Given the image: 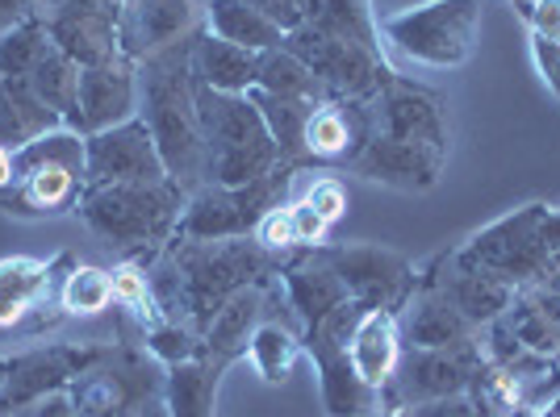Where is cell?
<instances>
[{
    "label": "cell",
    "mask_w": 560,
    "mask_h": 417,
    "mask_svg": "<svg viewBox=\"0 0 560 417\" xmlns=\"http://www.w3.org/2000/svg\"><path fill=\"white\" fill-rule=\"evenodd\" d=\"M381 34L422 68H460L481 38V0H427L385 17Z\"/></svg>",
    "instance_id": "obj_7"
},
{
    "label": "cell",
    "mask_w": 560,
    "mask_h": 417,
    "mask_svg": "<svg viewBox=\"0 0 560 417\" xmlns=\"http://www.w3.org/2000/svg\"><path fill=\"white\" fill-rule=\"evenodd\" d=\"M188 192L172 180L160 184H89L80 196V217L96 238L126 255H160L176 238V222Z\"/></svg>",
    "instance_id": "obj_3"
},
{
    "label": "cell",
    "mask_w": 560,
    "mask_h": 417,
    "mask_svg": "<svg viewBox=\"0 0 560 417\" xmlns=\"http://www.w3.org/2000/svg\"><path fill=\"white\" fill-rule=\"evenodd\" d=\"M109 276H114V305H121L142 330L164 322V309H160L155 293H151V279H147V267H142V263H121Z\"/></svg>",
    "instance_id": "obj_37"
},
{
    "label": "cell",
    "mask_w": 560,
    "mask_h": 417,
    "mask_svg": "<svg viewBox=\"0 0 560 417\" xmlns=\"http://www.w3.org/2000/svg\"><path fill=\"white\" fill-rule=\"evenodd\" d=\"M38 17L47 25L50 43L75 68H101L121 59V0H38Z\"/></svg>",
    "instance_id": "obj_12"
},
{
    "label": "cell",
    "mask_w": 560,
    "mask_h": 417,
    "mask_svg": "<svg viewBox=\"0 0 560 417\" xmlns=\"http://www.w3.org/2000/svg\"><path fill=\"white\" fill-rule=\"evenodd\" d=\"M435 293H444L447 301H452V309L472 330L498 322L514 305V297H518L506 279L490 276V272H472V267H456V263H452V276H444L435 284Z\"/></svg>",
    "instance_id": "obj_25"
},
{
    "label": "cell",
    "mask_w": 560,
    "mask_h": 417,
    "mask_svg": "<svg viewBox=\"0 0 560 417\" xmlns=\"http://www.w3.org/2000/svg\"><path fill=\"white\" fill-rule=\"evenodd\" d=\"M406 409H410V417H502V409L481 389L440 396V401H422V405H406Z\"/></svg>",
    "instance_id": "obj_39"
},
{
    "label": "cell",
    "mask_w": 560,
    "mask_h": 417,
    "mask_svg": "<svg viewBox=\"0 0 560 417\" xmlns=\"http://www.w3.org/2000/svg\"><path fill=\"white\" fill-rule=\"evenodd\" d=\"M289 213H293V234H298V247H323L327 242V230H330V222L318 213V208H310L305 201H293L289 205Z\"/></svg>",
    "instance_id": "obj_43"
},
{
    "label": "cell",
    "mask_w": 560,
    "mask_h": 417,
    "mask_svg": "<svg viewBox=\"0 0 560 417\" xmlns=\"http://www.w3.org/2000/svg\"><path fill=\"white\" fill-rule=\"evenodd\" d=\"M539 417H560V393L552 396V401H548L544 409H539Z\"/></svg>",
    "instance_id": "obj_49"
},
{
    "label": "cell",
    "mask_w": 560,
    "mask_h": 417,
    "mask_svg": "<svg viewBox=\"0 0 560 417\" xmlns=\"http://www.w3.org/2000/svg\"><path fill=\"white\" fill-rule=\"evenodd\" d=\"M401 338L410 350H447L472 343V325L452 309L444 293H422L419 301L410 305L406 322H401Z\"/></svg>",
    "instance_id": "obj_27"
},
{
    "label": "cell",
    "mask_w": 560,
    "mask_h": 417,
    "mask_svg": "<svg viewBox=\"0 0 560 417\" xmlns=\"http://www.w3.org/2000/svg\"><path fill=\"white\" fill-rule=\"evenodd\" d=\"M84 159H89V184H160L167 180V167L160 159V146L151 139L147 121L130 117L114 130H101L84 139Z\"/></svg>",
    "instance_id": "obj_15"
},
{
    "label": "cell",
    "mask_w": 560,
    "mask_h": 417,
    "mask_svg": "<svg viewBox=\"0 0 560 417\" xmlns=\"http://www.w3.org/2000/svg\"><path fill=\"white\" fill-rule=\"evenodd\" d=\"M452 263L506 279L514 293L539 288L548 276H560V213L548 205L514 208L511 217L472 234Z\"/></svg>",
    "instance_id": "obj_2"
},
{
    "label": "cell",
    "mask_w": 560,
    "mask_h": 417,
    "mask_svg": "<svg viewBox=\"0 0 560 417\" xmlns=\"http://www.w3.org/2000/svg\"><path fill=\"white\" fill-rule=\"evenodd\" d=\"M71 255L59 259H34V255H13L0 259V334L4 330H18V325L38 313L43 301L50 297L55 288V276L59 267H68Z\"/></svg>",
    "instance_id": "obj_22"
},
{
    "label": "cell",
    "mask_w": 560,
    "mask_h": 417,
    "mask_svg": "<svg viewBox=\"0 0 560 417\" xmlns=\"http://www.w3.org/2000/svg\"><path fill=\"white\" fill-rule=\"evenodd\" d=\"M30 84H34V96L47 105L50 114L63 117V126H68L71 114H75V93H80V68H75L55 43H50V47L43 50V59L34 63Z\"/></svg>",
    "instance_id": "obj_33"
},
{
    "label": "cell",
    "mask_w": 560,
    "mask_h": 417,
    "mask_svg": "<svg viewBox=\"0 0 560 417\" xmlns=\"http://www.w3.org/2000/svg\"><path fill=\"white\" fill-rule=\"evenodd\" d=\"M268 22L277 25L280 34H293L302 25H314L323 13V0H252Z\"/></svg>",
    "instance_id": "obj_40"
},
{
    "label": "cell",
    "mask_w": 560,
    "mask_h": 417,
    "mask_svg": "<svg viewBox=\"0 0 560 417\" xmlns=\"http://www.w3.org/2000/svg\"><path fill=\"white\" fill-rule=\"evenodd\" d=\"M532 55H536L539 80H544V84H548V93L560 100V43H548V38L532 34Z\"/></svg>",
    "instance_id": "obj_44"
},
{
    "label": "cell",
    "mask_w": 560,
    "mask_h": 417,
    "mask_svg": "<svg viewBox=\"0 0 560 417\" xmlns=\"http://www.w3.org/2000/svg\"><path fill=\"white\" fill-rule=\"evenodd\" d=\"M298 176V167L280 163L272 176L252 180V184H201L188 192L180 222H176V238H192V242H226V238H247L256 234L259 217L268 208L284 201V188Z\"/></svg>",
    "instance_id": "obj_9"
},
{
    "label": "cell",
    "mask_w": 560,
    "mask_h": 417,
    "mask_svg": "<svg viewBox=\"0 0 560 417\" xmlns=\"http://www.w3.org/2000/svg\"><path fill=\"white\" fill-rule=\"evenodd\" d=\"M284 50H293L314 80L327 88V96H348V100H376L381 88L394 80V71L381 63V55L364 43L335 38L323 25H302L284 34Z\"/></svg>",
    "instance_id": "obj_11"
},
{
    "label": "cell",
    "mask_w": 560,
    "mask_h": 417,
    "mask_svg": "<svg viewBox=\"0 0 560 417\" xmlns=\"http://www.w3.org/2000/svg\"><path fill=\"white\" fill-rule=\"evenodd\" d=\"M167 255L180 276V318L197 334H206V325L213 322V313L231 293L256 284V276H264L268 267V251H259L256 242H243V238H226V242L172 238Z\"/></svg>",
    "instance_id": "obj_6"
},
{
    "label": "cell",
    "mask_w": 560,
    "mask_h": 417,
    "mask_svg": "<svg viewBox=\"0 0 560 417\" xmlns=\"http://www.w3.org/2000/svg\"><path fill=\"white\" fill-rule=\"evenodd\" d=\"M139 117L160 146L167 180L185 192L210 184L206 139L197 121V80H192V38L139 63Z\"/></svg>",
    "instance_id": "obj_1"
},
{
    "label": "cell",
    "mask_w": 560,
    "mask_h": 417,
    "mask_svg": "<svg viewBox=\"0 0 560 417\" xmlns=\"http://www.w3.org/2000/svg\"><path fill=\"white\" fill-rule=\"evenodd\" d=\"M256 88L259 93H268V96H284V100H310V105L327 100V88L314 80V71L305 68L302 59L284 47L264 50V55H259Z\"/></svg>",
    "instance_id": "obj_32"
},
{
    "label": "cell",
    "mask_w": 560,
    "mask_h": 417,
    "mask_svg": "<svg viewBox=\"0 0 560 417\" xmlns=\"http://www.w3.org/2000/svg\"><path fill=\"white\" fill-rule=\"evenodd\" d=\"M280 288H284L289 309L298 313V322H302L305 330L323 325L339 305L351 301L348 288H343V279L335 276V267H330L318 251L298 259V263H289V267L280 272Z\"/></svg>",
    "instance_id": "obj_23"
},
{
    "label": "cell",
    "mask_w": 560,
    "mask_h": 417,
    "mask_svg": "<svg viewBox=\"0 0 560 417\" xmlns=\"http://www.w3.org/2000/svg\"><path fill=\"white\" fill-rule=\"evenodd\" d=\"M13 184V151L9 146H0V188Z\"/></svg>",
    "instance_id": "obj_48"
},
{
    "label": "cell",
    "mask_w": 560,
    "mask_h": 417,
    "mask_svg": "<svg viewBox=\"0 0 560 417\" xmlns=\"http://www.w3.org/2000/svg\"><path fill=\"white\" fill-rule=\"evenodd\" d=\"M376 134L373 100H348V96H327L310 109L305 121V159H355Z\"/></svg>",
    "instance_id": "obj_18"
},
{
    "label": "cell",
    "mask_w": 560,
    "mask_h": 417,
    "mask_svg": "<svg viewBox=\"0 0 560 417\" xmlns=\"http://www.w3.org/2000/svg\"><path fill=\"white\" fill-rule=\"evenodd\" d=\"M256 247L268 251V255H280V251H293L298 247V234H293V213L289 205L268 208L256 226Z\"/></svg>",
    "instance_id": "obj_41"
},
{
    "label": "cell",
    "mask_w": 560,
    "mask_h": 417,
    "mask_svg": "<svg viewBox=\"0 0 560 417\" xmlns=\"http://www.w3.org/2000/svg\"><path fill=\"white\" fill-rule=\"evenodd\" d=\"M192 71L213 93L247 96L259 80V55L234 47V43H222L213 34H201V38H192Z\"/></svg>",
    "instance_id": "obj_26"
},
{
    "label": "cell",
    "mask_w": 560,
    "mask_h": 417,
    "mask_svg": "<svg viewBox=\"0 0 560 417\" xmlns=\"http://www.w3.org/2000/svg\"><path fill=\"white\" fill-rule=\"evenodd\" d=\"M318 255L335 267V276L343 279L348 297L364 309H401L410 301V288H415V267L397 251H385V247H314Z\"/></svg>",
    "instance_id": "obj_14"
},
{
    "label": "cell",
    "mask_w": 560,
    "mask_h": 417,
    "mask_svg": "<svg viewBox=\"0 0 560 417\" xmlns=\"http://www.w3.org/2000/svg\"><path fill=\"white\" fill-rule=\"evenodd\" d=\"M114 305V276L93 263H75L59 284V309L71 318H93Z\"/></svg>",
    "instance_id": "obj_35"
},
{
    "label": "cell",
    "mask_w": 560,
    "mask_h": 417,
    "mask_svg": "<svg viewBox=\"0 0 560 417\" xmlns=\"http://www.w3.org/2000/svg\"><path fill=\"white\" fill-rule=\"evenodd\" d=\"M481 371H486V355L477 343L447 350H401L394 380L381 393H389V409L394 405H422V401H440V396L477 389Z\"/></svg>",
    "instance_id": "obj_13"
},
{
    "label": "cell",
    "mask_w": 560,
    "mask_h": 417,
    "mask_svg": "<svg viewBox=\"0 0 560 417\" xmlns=\"http://www.w3.org/2000/svg\"><path fill=\"white\" fill-rule=\"evenodd\" d=\"M252 100H256V109L264 114L268 121V130H272V142H277L280 151V163H289V167H302L305 163V121H310V100H284V96H268L252 88Z\"/></svg>",
    "instance_id": "obj_31"
},
{
    "label": "cell",
    "mask_w": 560,
    "mask_h": 417,
    "mask_svg": "<svg viewBox=\"0 0 560 417\" xmlns=\"http://www.w3.org/2000/svg\"><path fill=\"white\" fill-rule=\"evenodd\" d=\"M247 355H252V368H256L268 384H284L293 364H298V355H302V338L284 322L264 318V322L256 325V334H252V343H247Z\"/></svg>",
    "instance_id": "obj_34"
},
{
    "label": "cell",
    "mask_w": 560,
    "mask_h": 417,
    "mask_svg": "<svg viewBox=\"0 0 560 417\" xmlns=\"http://www.w3.org/2000/svg\"><path fill=\"white\" fill-rule=\"evenodd\" d=\"M84 180H89L84 134L55 126L34 142H25L22 151H13V184L0 188V208L30 217H59L80 205Z\"/></svg>",
    "instance_id": "obj_5"
},
{
    "label": "cell",
    "mask_w": 560,
    "mask_h": 417,
    "mask_svg": "<svg viewBox=\"0 0 560 417\" xmlns=\"http://www.w3.org/2000/svg\"><path fill=\"white\" fill-rule=\"evenodd\" d=\"M47 47L50 34L43 17H30L0 38V146H9V151H22L25 142L63 126V117L50 114L30 84L34 63L43 59Z\"/></svg>",
    "instance_id": "obj_8"
},
{
    "label": "cell",
    "mask_w": 560,
    "mask_h": 417,
    "mask_svg": "<svg viewBox=\"0 0 560 417\" xmlns=\"http://www.w3.org/2000/svg\"><path fill=\"white\" fill-rule=\"evenodd\" d=\"M314 25H323L335 38H351L376 50V22L369 13V0H323V13Z\"/></svg>",
    "instance_id": "obj_38"
},
{
    "label": "cell",
    "mask_w": 560,
    "mask_h": 417,
    "mask_svg": "<svg viewBox=\"0 0 560 417\" xmlns=\"http://www.w3.org/2000/svg\"><path fill=\"white\" fill-rule=\"evenodd\" d=\"M4 380H9V359L0 355V389H4Z\"/></svg>",
    "instance_id": "obj_51"
},
{
    "label": "cell",
    "mask_w": 560,
    "mask_h": 417,
    "mask_svg": "<svg viewBox=\"0 0 560 417\" xmlns=\"http://www.w3.org/2000/svg\"><path fill=\"white\" fill-rule=\"evenodd\" d=\"M30 17H38V0H0V38Z\"/></svg>",
    "instance_id": "obj_45"
},
{
    "label": "cell",
    "mask_w": 560,
    "mask_h": 417,
    "mask_svg": "<svg viewBox=\"0 0 560 417\" xmlns=\"http://www.w3.org/2000/svg\"><path fill=\"white\" fill-rule=\"evenodd\" d=\"M348 359L373 393L394 380L397 359H401V325L394 309H364V318L355 322L348 338Z\"/></svg>",
    "instance_id": "obj_24"
},
{
    "label": "cell",
    "mask_w": 560,
    "mask_h": 417,
    "mask_svg": "<svg viewBox=\"0 0 560 417\" xmlns=\"http://www.w3.org/2000/svg\"><path fill=\"white\" fill-rule=\"evenodd\" d=\"M231 359L218 355H201L167 368L164 376V405L172 417H213V393H218V368Z\"/></svg>",
    "instance_id": "obj_30"
},
{
    "label": "cell",
    "mask_w": 560,
    "mask_h": 417,
    "mask_svg": "<svg viewBox=\"0 0 560 417\" xmlns=\"http://www.w3.org/2000/svg\"><path fill=\"white\" fill-rule=\"evenodd\" d=\"M268 305V293L259 288V284H247V288H238V293H231L226 301H222V309L213 313V322L206 325V350L210 355H218V359H234L238 350H247V343H252V334H256V325L264 322V309Z\"/></svg>",
    "instance_id": "obj_28"
},
{
    "label": "cell",
    "mask_w": 560,
    "mask_h": 417,
    "mask_svg": "<svg viewBox=\"0 0 560 417\" xmlns=\"http://www.w3.org/2000/svg\"><path fill=\"white\" fill-rule=\"evenodd\" d=\"M385 417H410V409H406V405H394V409H389Z\"/></svg>",
    "instance_id": "obj_52"
},
{
    "label": "cell",
    "mask_w": 560,
    "mask_h": 417,
    "mask_svg": "<svg viewBox=\"0 0 560 417\" xmlns=\"http://www.w3.org/2000/svg\"><path fill=\"white\" fill-rule=\"evenodd\" d=\"M30 417H80V414H75V405H71L68 389H63V393L43 396V401L34 405V414H30Z\"/></svg>",
    "instance_id": "obj_46"
},
{
    "label": "cell",
    "mask_w": 560,
    "mask_h": 417,
    "mask_svg": "<svg viewBox=\"0 0 560 417\" xmlns=\"http://www.w3.org/2000/svg\"><path fill=\"white\" fill-rule=\"evenodd\" d=\"M206 25H210L206 34L243 50H256V55L277 50L284 43V34L259 13L252 0H206Z\"/></svg>",
    "instance_id": "obj_29"
},
{
    "label": "cell",
    "mask_w": 560,
    "mask_h": 417,
    "mask_svg": "<svg viewBox=\"0 0 560 417\" xmlns=\"http://www.w3.org/2000/svg\"><path fill=\"white\" fill-rule=\"evenodd\" d=\"M376 109V134L401 142H422L447 155V121L440 100L422 88H410L401 80H389L381 96L373 100Z\"/></svg>",
    "instance_id": "obj_21"
},
{
    "label": "cell",
    "mask_w": 560,
    "mask_h": 417,
    "mask_svg": "<svg viewBox=\"0 0 560 417\" xmlns=\"http://www.w3.org/2000/svg\"><path fill=\"white\" fill-rule=\"evenodd\" d=\"M302 201H305V205H310V208H318V213L327 217L330 226H335V222H339V217L348 213V188L339 184L335 176H318L314 184L305 188V196H302Z\"/></svg>",
    "instance_id": "obj_42"
},
{
    "label": "cell",
    "mask_w": 560,
    "mask_h": 417,
    "mask_svg": "<svg viewBox=\"0 0 560 417\" xmlns=\"http://www.w3.org/2000/svg\"><path fill=\"white\" fill-rule=\"evenodd\" d=\"M539 0H514V9H518V13H523V22H527V13H532V9H536Z\"/></svg>",
    "instance_id": "obj_50"
},
{
    "label": "cell",
    "mask_w": 560,
    "mask_h": 417,
    "mask_svg": "<svg viewBox=\"0 0 560 417\" xmlns=\"http://www.w3.org/2000/svg\"><path fill=\"white\" fill-rule=\"evenodd\" d=\"M197 80V71H192ZM197 121L206 139V163H210V184H252L280 167V151L272 130L252 96L213 93L210 84L197 80Z\"/></svg>",
    "instance_id": "obj_4"
},
{
    "label": "cell",
    "mask_w": 560,
    "mask_h": 417,
    "mask_svg": "<svg viewBox=\"0 0 560 417\" xmlns=\"http://www.w3.org/2000/svg\"><path fill=\"white\" fill-rule=\"evenodd\" d=\"M139 117V63L135 59H114L101 68H80V93H75V114L68 130L75 134H101L121 121Z\"/></svg>",
    "instance_id": "obj_16"
},
{
    "label": "cell",
    "mask_w": 560,
    "mask_h": 417,
    "mask_svg": "<svg viewBox=\"0 0 560 417\" xmlns=\"http://www.w3.org/2000/svg\"><path fill=\"white\" fill-rule=\"evenodd\" d=\"M444 151L422 146V142H401L373 134V142L351 159V171L373 180V184L397 188V192H427L444 171Z\"/></svg>",
    "instance_id": "obj_20"
},
{
    "label": "cell",
    "mask_w": 560,
    "mask_h": 417,
    "mask_svg": "<svg viewBox=\"0 0 560 417\" xmlns=\"http://www.w3.org/2000/svg\"><path fill=\"white\" fill-rule=\"evenodd\" d=\"M101 347H34L9 359V380L0 389V414L38 405L43 396L63 393L80 371L93 364Z\"/></svg>",
    "instance_id": "obj_17"
},
{
    "label": "cell",
    "mask_w": 560,
    "mask_h": 417,
    "mask_svg": "<svg viewBox=\"0 0 560 417\" xmlns=\"http://www.w3.org/2000/svg\"><path fill=\"white\" fill-rule=\"evenodd\" d=\"M197 25V4L192 0H121V55L126 59H151L160 50L185 43Z\"/></svg>",
    "instance_id": "obj_19"
},
{
    "label": "cell",
    "mask_w": 560,
    "mask_h": 417,
    "mask_svg": "<svg viewBox=\"0 0 560 417\" xmlns=\"http://www.w3.org/2000/svg\"><path fill=\"white\" fill-rule=\"evenodd\" d=\"M142 347H147L151 359H160L164 368H176V364L210 355V350H206V338H201L192 325H180V322H172V318L147 325V330H142Z\"/></svg>",
    "instance_id": "obj_36"
},
{
    "label": "cell",
    "mask_w": 560,
    "mask_h": 417,
    "mask_svg": "<svg viewBox=\"0 0 560 417\" xmlns=\"http://www.w3.org/2000/svg\"><path fill=\"white\" fill-rule=\"evenodd\" d=\"M130 417H172V409H167L160 396H151V401H142V405Z\"/></svg>",
    "instance_id": "obj_47"
},
{
    "label": "cell",
    "mask_w": 560,
    "mask_h": 417,
    "mask_svg": "<svg viewBox=\"0 0 560 417\" xmlns=\"http://www.w3.org/2000/svg\"><path fill=\"white\" fill-rule=\"evenodd\" d=\"M160 359L130 347H101L89 368L68 384V396L80 417H130L142 401L164 393Z\"/></svg>",
    "instance_id": "obj_10"
}]
</instances>
